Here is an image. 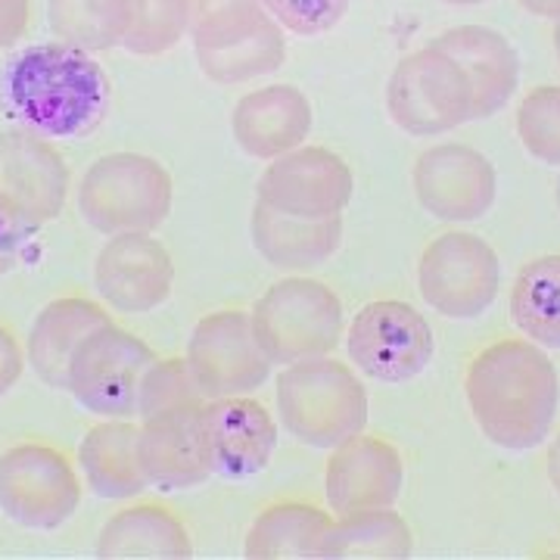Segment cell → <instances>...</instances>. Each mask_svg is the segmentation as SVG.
<instances>
[{
  "instance_id": "cell-39",
  "label": "cell",
  "mask_w": 560,
  "mask_h": 560,
  "mask_svg": "<svg viewBox=\"0 0 560 560\" xmlns=\"http://www.w3.org/2000/svg\"><path fill=\"white\" fill-rule=\"evenodd\" d=\"M442 3H452V7H477L482 0H442Z\"/></svg>"
},
{
  "instance_id": "cell-15",
  "label": "cell",
  "mask_w": 560,
  "mask_h": 560,
  "mask_svg": "<svg viewBox=\"0 0 560 560\" xmlns=\"http://www.w3.org/2000/svg\"><path fill=\"white\" fill-rule=\"evenodd\" d=\"M94 287L116 312H153L175 290V259L150 231L113 234L94 261Z\"/></svg>"
},
{
  "instance_id": "cell-5",
  "label": "cell",
  "mask_w": 560,
  "mask_h": 560,
  "mask_svg": "<svg viewBox=\"0 0 560 560\" xmlns=\"http://www.w3.org/2000/svg\"><path fill=\"white\" fill-rule=\"evenodd\" d=\"M175 180L143 153H109L88 165L79 180V212L88 228L113 234L156 231L172 215Z\"/></svg>"
},
{
  "instance_id": "cell-7",
  "label": "cell",
  "mask_w": 560,
  "mask_h": 560,
  "mask_svg": "<svg viewBox=\"0 0 560 560\" xmlns=\"http://www.w3.org/2000/svg\"><path fill=\"white\" fill-rule=\"evenodd\" d=\"M386 109L401 131L436 138L474 119V97L460 66L436 44L408 54L386 84Z\"/></svg>"
},
{
  "instance_id": "cell-25",
  "label": "cell",
  "mask_w": 560,
  "mask_h": 560,
  "mask_svg": "<svg viewBox=\"0 0 560 560\" xmlns=\"http://www.w3.org/2000/svg\"><path fill=\"white\" fill-rule=\"evenodd\" d=\"M94 555L103 560H187L194 558V541L175 511L143 501L106 521Z\"/></svg>"
},
{
  "instance_id": "cell-29",
  "label": "cell",
  "mask_w": 560,
  "mask_h": 560,
  "mask_svg": "<svg viewBox=\"0 0 560 560\" xmlns=\"http://www.w3.org/2000/svg\"><path fill=\"white\" fill-rule=\"evenodd\" d=\"M511 320L529 342L560 349V256H541L517 275Z\"/></svg>"
},
{
  "instance_id": "cell-35",
  "label": "cell",
  "mask_w": 560,
  "mask_h": 560,
  "mask_svg": "<svg viewBox=\"0 0 560 560\" xmlns=\"http://www.w3.org/2000/svg\"><path fill=\"white\" fill-rule=\"evenodd\" d=\"M32 22V0H0V50L16 47Z\"/></svg>"
},
{
  "instance_id": "cell-40",
  "label": "cell",
  "mask_w": 560,
  "mask_h": 560,
  "mask_svg": "<svg viewBox=\"0 0 560 560\" xmlns=\"http://www.w3.org/2000/svg\"><path fill=\"white\" fill-rule=\"evenodd\" d=\"M555 50H558V60H560V20H558V28H555Z\"/></svg>"
},
{
  "instance_id": "cell-30",
  "label": "cell",
  "mask_w": 560,
  "mask_h": 560,
  "mask_svg": "<svg viewBox=\"0 0 560 560\" xmlns=\"http://www.w3.org/2000/svg\"><path fill=\"white\" fill-rule=\"evenodd\" d=\"M187 0H131V25L121 47L138 57H160L187 35Z\"/></svg>"
},
{
  "instance_id": "cell-31",
  "label": "cell",
  "mask_w": 560,
  "mask_h": 560,
  "mask_svg": "<svg viewBox=\"0 0 560 560\" xmlns=\"http://www.w3.org/2000/svg\"><path fill=\"white\" fill-rule=\"evenodd\" d=\"M200 401L209 399L194 381L187 359H153V364L140 377L138 418H150L184 405H200Z\"/></svg>"
},
{
  "instance_id": "cell-16",
  "label": "cell",
  "mask_w": 560,
  "mask_h": 560,
  "mask_svg": "<svg viewBox=\"0 0 560 560\" xmlns=\"http://www.w3.org/2000/svg\"><path fill=\"white\" fill-rule=\"evenodd\" d=\"M418 202L440 221L482 219L499 197L495 165L464 143H440L415 162Z\"/></svg>"
},
{
  "instance_id": "cell-41",
  "label": "cell",
  "mask_w": 560,
  "mask_h": 560,
  "mask_svg": "<svg viewBox=\"0 0 560 560\" xmlns=\"http://www.w3.org/2000/svg\"><path fill=\"white\" fill-rule=\"evenodd\" d=\"M558 206H560V178H558Z\"/></svg>"
},
{
  "instance_id": "cell-32",
  "label": "cell",
  "mask_w": 560,
  "mask_h": 560,
  "mask_svg": "<svg viewBox=\"0 0 560 560\" xmlns=\"http://www.w3.org/2000/svg\"><path fill=\"white\" fill-rule=\"evenodd\" d=\"M517 135L529 156L545 165H560V84L536 88L523 97Z\"/></svg>"
},
{
  "instance_id": "cell-21",
  "label": "cell",
  "mask_w": 560,
  "mask_h": 560,
  "mask_svg": "<svg viewBox=\"0 0 560 560\" xmlns=\"http://www.w3.org/2000/svg\"><path fill=\"white\" fill-rule=\"evenodd\" d=\"M458 62L474 97V119H489L517 94L521 57L511 40L486 25H458L433 40Z\"/></svg>"
},
{
  "instance_id": "cell-1",
  "label": "cell",
  "mask_w": 560,
  "mask_h": 560,
  "mask_svg": "<svg viewBox=\"0 0 560 560\" xmlns=\"http://www.w3.org/2000/svg\"><path fill=\"white\" fill-rule=\"evenodd\" d=\"M113 88L94 60L72 44H32L0 69V106L20 128L44 138H81L101 128Z\"/></svg>"
},
{
  "instance_id": "cell-4",
  "label": "cell",
  "mask_w": 560,
  "mask_h": 560,
  "mask_svg": "<svg viewBox=\"0 0 560 560\" xmlns=\"http://www.w3.org/2000/svg\"><path fill=\"white\" fill-rule=\"evenodd\" d=\"M187 35L202 75L219 84H243L278 72L287 38L259 0H187Z\"/></svg>"
},
{
  "instance_id": "cell-27",
  "label": "cell",
  "mask_w": 560,
  "mask_h": 560,
  "mask_svg": "<svg viewBox=\"0 0 560 560\" xmlns=\"http://www.w3.org/2000/svg\"><path fill=\"white\" fill-rule=\"evenodd\" d=\"M415 551L411 526L393 508L342 514L330 526L324 560H405Z\"/></svg>"
},
{
  "instance_id": "cell-2",
  "label": "cell",
  "mask_w": 560,
  "mask_h": 560,
  "mask_svg": "<svg viewBox=\"0 0 560 560\" xmlns=\"http://www.w3.org/2000/svg\"><path fill=\"white\" fill-rule=\"evenodd\" d=\"M464 393L486 440L511 452L541 445L558 418V371L536 342L501 340L482 349L467 368Z\"/></svg>"
},
{
  "instance_id": "cell-3",
  "label": "cell",
  "mask_w": 560,
  "mask_h": 560,
  "mask_svg": "<svg viewBox=\"0 0 560 560\" xmlns=\"http://www.w3.org/2000/svg\"><path fill=\"white\" fill-rule=\"evenodd\" d=\"M371 401L359 374L320 355L283 364L278 374V418L308 448H334L368 427Z\"/></svg>"
},
{
  "instance_id": "cell-26",
  "label": "cell",
  "mask_w": 560,
  "mask_h": 560,
  "mask_svg": "<svg viewBox=\"0 0 560 560\" xmlns=\"http://www.w3.org/2000/svg\"><path fill=\"white\" fill-rule=\"evenodd\" d=\"M334 517L308 501L268 504L246 533L243 555L253 560H324Z\"/></svg>"
},
{
  "instance_id": "cell-33",
  "label": "cell",
  "mask_w": 560,
  "mask_h": 560,
  "mask_svg": "<svg viewBox=\"0 0 560 560\" xmlns=\"http://www.w3.org/2000/svg\"><path fill=\"white\" fill-rule=\"evenodd\" d=\"M259 3L283 32L315 38L340 25L352 0H259Z\"/></svg>"
},
{
  "instance_id": "cell-20",
  "label": "cell",
  "mask_w": 560,
  "mask_h": 560,
  "mask_svg": "<svg viewBox=\"0 0 560 560\" xmlns=\"http://www.w3.org/2000/svg\"><path fill=\"white\" fill-rule=\"evenodd\" d=\"M312 119V103L296 84H265L237 101L231 131L249 160L271 162L308 140Z\"/></svg>"
},
{
  "instance_id": "cell-38",
  "label": "cell",
  "mask_w": 560,
  "mask_h": 560,
  "mask_svg": "<svg viewBox=\"0 0 560 560\" xmlns=\"http://www.w3.org/2000/svg\"><path fill=\"white\" fill-rule=\"evenodd\" d=\"M548 480H551V486L560 492V436L551 442V448H548Z\"/></svg>"
},
{
  "instance_id": "cell-14",
  "label": "cell",
  "mask_w": 560,
  "mask_h": 560,
  "mask_svg": "<svg viewBox=\"0 0 560 560\" xmlns=\"http://www.w3.org/2000/svg\"><path fill=\"white\" fill-rule=\"evenodd\" d=\"M355 178L349 162L327 147H296L268 162L256 184V200L300 219L342 215L352 200Z\"/></svg>"
},
{
  "instance_id": "cell-12",
  "label": "cell",
  "mask_w": 560,
  "mask_h": 560,
  "mask_svg": "<svg viewBox=\"0 0 560 560\" xmlns=\"http://www.w3.org/2000/svg\"><path fill=\"white\" fill-rule=\"evenodd\" d=\"M433 327L408 302H368L346 330L349 361L381 383L415 381L433 361Z\"/></svg>"
},
{
  "instance_id": "cell-10",
  "label": "cell",
  "mask_w": 560,
  "mask_h": 560,
  "mask_svg": "<svg viewBox=\"0 0 560 560\" xmlns=\"http://www.w3.org/2000/svg\"><path fill=\"white\" fill-rule=\"evenodd\" d=\"M418 287L423 302L442 318H480L499 296V253L477 234H442L420 256Z\"/></svg>"
},
{
  "instance_id": "cell-13",
  "label": "cell",
  "mask_w": 560,
  "mask_h": 560,
  "mask_svg": "<svg viewBox=\"0 0 560 560\" xmlns=\"http://www.w3.org/2000/svg\"><path fill=\"white\" fill-rule=\"evenodd\" d=\"M69 184V165L50 138L20 125L0 131V209L44 228L60 219Z\"/></svg>"
},
{
  "instance_id": "cell-37",
  "label": "cell",
  "mask_w": 560,
  "mask_h": 560,
  "mask_svg": "<svg viewBox=\"0 0 560 560\" xmlns=\"http://www.w3.org/2000/svg\"><path fill=\"white\" fill-rule=\"evenodd\" d=\"M517 3L539 20H560V0H517Z\"/></svg>"
},
{
  "instance_id": "cell-11",
  "label": "cell",
  "mask_w": 560,
  "mask_h": 560,
  "mask_svg": "<svg viewBox=\"0 0 560 560\" xmlns=\"http://www.w3.org/2000/svg\"><path fill=\"white\" fill-rule=\"evenodd\" d=\"M184 359L206 399L249 396L268 383L275 368L253 330L249 312L241 308L212 312L197 320Z\"/></svg>"
},
{
  "instance_id": "cell-17",
  "label": "cell",
  "mask_w": 560,
  "mask_h": 560,
  "mask_svg": "<svg viewBox=\"0 0 560 560\" xmlns=\"http://www.w3.org/2000/svg\"><path fill=\"white\" fill-rule=\"evenodd\" d=\"M405 486V464L399 448L377 436H349L330 448L324 470L327 508L342 517L355 511L393 508Z\"/></svg>"
},
{
  "instance_id": "cell-34",
  "label": "cell",
  "mask_w": 560,
  "mask_h": 560,
  "mask_svg": "<svg viewBox=\"0 0 560 560\" xmlns=\"http://www.w3.org/2000/svg\"><path fill=\"white\" fill-rule=\"evenodd\" d=\"M38 234V228L25 224L16 215H10L7 209H0V278L10 275L20 265L25 246Z\"/></svg>"
},
{
  "instance_id": "cell-8",
  "label": "cell",
  "mask_w": 560,
  "mask_h": 560,
  "mask_svg": "<svg viewBox=\"0 0 560 560\" xmlns=\"http://www.w3.org/2000/svg\"><path fill=\"white\" fill-rule=\"evenodd\" d=\"M81 474L60 448L20 442L0 455V511L22 529H57L75 517Z\"/></svg>"
},
{
  "instance_id": "cell-23",
  "label": "cell",
  "mask_w": 560,
  "mask_h": 560,
  "mask_svg": "<svg viewBox=\"0 0 560 560\" xmlns=\"http://www.w3.org/2000/svg\"><path fill=\"white\" fill-rule=\"evenodd\" d=\"M138 442L140 423L131 418H106L84 433L79 445V474L97 499H135L150 486L140 467Z\"/></svg>"
},
{
  "instance_id": "cell-18",
  "label": "cell",
  "mask_w": 560,
  "mask_h": 560,
  "mask_svg": "<svg viewBox=\"0 0 560 560\" xmlns=\"http://www.w3.org/2000/svg\"><path fill=\"white\" fill-rule=\"evenodd\" d=\"M202 436L212 474L246 480L261 474L278 452V423L253 396L209 399L202 408Z\"/></svg>"
},
{
  "instance_id": "cell-9",
  "label": "cell",
  "mask_w": 560,
  "mask_h": 560,
  "mask_svg": "<svg viewBox=\"0 0 560 560\" xmlns=\"http://www.w3.org/2000/svg\"><path fill=\"white\" fill-rule=\"evenodd\" d=\"M153 359L156 355L147 342L109 320L72 355L66 393L97 418H135L140 377Z\"/></svg>"
},
{
  "instance_id": "cell-19",
  "label": "cell",
  "mask_w": 560,
  "mask_h": 560,
  "mask_svg": "<svg viewBox=\"0 0 560 560\" xmlns=\"http://www.w3.org/2000/svg\"><path fill=\"white\" fill-rule=\"evenodd\" d=\"M202 408L184 405L140 418V467L156 489H190L212 477V460L202 436Z\"/></svg>"
},
{
  "instance_id": "cell-6",
  "label": "cell",
  "mask_w": 560,
  "mask_h": 560,
  "mask_svg": "<svg viewBox=\"0 0 560 560\" xmlns=\"http://www.w3.org/2000/svg\"><path fill=\"white\" fill-rule=\"evenodd\" d=\"M261 349L275 364L320 359L342 342L346 318L340 296L312 278L271 283L249 312Z\"/></svg>"
},
{
  "instance_id": "cell-24",
  "label": "cell",
  "mask_w": 560,
  "mask_h": 560,
  "mask_svg": "<svg viewBox=\"0 0 560 560\" xmlns=\"http://www.w3.org/2000/svg\"><path fill=\"white\" fill-rule=\"evenodd\" d=\"M249 234L259 256L280 271H308L330 259L342 243V215L300 219L256 200Z\"/></svg>"
},
{
  "instance_id": "cell-36",
  "label": "cell",
  "mask_w": 560,
  "mask_h": 560,
  "mask_svg": "<svg viewBox=\"0 0 560 560\" xmlns=\"http://www.w3.org/2000/svg\"><path fill=\"white\" fill-rule=\"evenodd\" d=\"M22 371H25V352L20 340L13 337L10 327L0 324V399L20 383Z\"/></svg>"
},
{
  "instance_id": "cell-22",
  "label": "cell",
  "mask_w": 560,
  "mask_h": 560,
  "mask_svg": "<svg viewBox=\"0 0 560 560\" xmlns=\"http://www.w3.org/2000/svg\"><path fill=\"white\" fill-rule=\"evenodd\" d=\"M109 320L113 318L101 302L84 300V296H62V300L47 302L25 340L28 368L38 374L40 383L54 389H66L72 355L79 352L81 342Z\"/></svg>"
},
{
  "instance_id": "cell-28",
  "label": "cell",
  "mask_w": 560,
  "mask_h": 560,
  "mask_svg": "<svg viewBox=\"0 0 560 560\" xmlns=\"http://www.w3.org/2000/svg\"><path fill=\"white\" fill-rule=\"evenodd\" d=\"M47 25L62 44L106 54L128 35L131 0H47Z\"/></svg>"
}]
</instances>
